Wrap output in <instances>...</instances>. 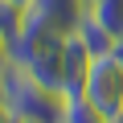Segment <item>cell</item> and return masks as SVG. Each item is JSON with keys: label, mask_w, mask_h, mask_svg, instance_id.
Masks as SVG:
<instances>
[{"label": "cell", "mask_w": 123, "mask_h": 123, "mask_svg": "<svg viewBox=\"0 0 123 123\" xmlns=\"http://www.w3.org/2000/svg\"><path fill=\"white\" fill-rule=\"evenodd\" d=\"M4 4H12V8H21V12H25V8L33 4V0H4Z\"/></svg>", "instance_id": "9"}, {"label": "cell", "mask_w": 123, "mask_h": 123, "mask_svg": "<svg viewBox=\"0 0 123 123\" xmlns=\"http://www.w3.org/2000/svg\"><path fill=\"white\" fill-rule=\"evenodd\" d=\"M0 107L12 119H45V123H62L66 111V90H53L41 78H33L21 66H8L0 74Z\"/></svg>", "instance_id": "1"}, {"label": "cell", "mask_w": 123, "mask_h": 123, "mask_svg": "<svg viewBox=\"0 0 123 123\" xmlns=\"http://www.w3.org/2000/svg\"><path fill=\"white\" fill-rule=\"evenodd\" d=\"M115 57H119V62H123V33H119V37H115Z\"/></svg>", "instance_id": "10"}, {"label": "cell", "mask_w": 123, "mask_h": 123, "mask_svg": "<svg viewBox=\"0 0 123 123\" xmlns=\"http://www.w3.org/2000/svg\"><path fill=\"white\" fill-rule=\"evenodd\" d=\"M17 123H45V119H17Z\"/></svg>", "instance_id": "12"}, {"label": "cell", "mask_w": 123, "mask_h": 123, "mask_svg": "<svg viewBox=\"0 0 123 123\" xmlns=\"http://www.w3.org/2000/svg\"><path fill=\"white\" fill-rule=\"evenodd\" d=\"M0 123H17V119H12V115H8L4 107H0Z\"/></svg>", "instance_id": "11"}, {"label": "cell", "mask_w": 123, "mask_h": 123, "mask_svg": "<svg viewBox=\"0 0 123 123\" xmlns=\"http://www.w3.org/2000/svg\"><path fill=\"white\" fill-rule=\"evenodd\" d=\"M86 12H90V17H94L111 37H119V33H123V0H94Z\"/></svg>", "instance_id": "6"}, {"label": "cell", "mask_w": 123, "mask_h": 123, "mask_svg": "<svg viewBox=\"0 0 123 123\" xmlns=\"http://www.w3.org/2000/svg\"><path fill=\"white\" fill-rule=\"evenodd\" d=\"M94 53L86 49V41L78 33H66V45H62V74H66V94H78L82 90V78L90 70Z\"/></svg>", "instance_id": "4"}, {"label": "cell", "mask_w": 123, "mask_h": 123, "mask_svg": "<svg viewBox=\"0 0 123 123\" xmlns=\"http://www.w3.org/2000/svg\"><path fill=\"white\" fill-rule=\"evenodd\" d=\"M8 45H12V37L4 33V25H0V74L12 66V49H8Z\"/></svg>", "instance_id": "8"}, {"label": "cell", "mask_w": 123, "mask_h": 123, "mask_svg": "<svg viewBox=\"0 0 123 123\" xmlns=\"http://www.w3.org/2000/svg\"><path fill=\"white\" fill-rule=\"evenodd\" d=\"M62 123H107L82 94H66V111H62Z\"/></svg>", "instance_id": "7"}, {"label": "cell", "mask_w": 123, "mask_h": 123, "mask_svg": "<svg viewBox=\"0 0 123 123\" xmlns=\"http://www.w3.org/2000/svg\"><path fill=\"white\" fill-rule=\"evenodd\" d=\"M90 4H94V0H86V8H90Z\"/></svg>", "instance_id": "14"}, {"label": "cell", "mask_w": 123, "mask_h": 123, "mask_svg": "<svg viewBox=\"0 0 123 123\" xmlns=\"http://www.w3.org/2000/svg\"><path fill=\"white\" fill-rule=\"evenodd\" d=\"M111 123H123V115H119V119H111Z\"/></svg>", "instance_id": "13"}, {"label": "cell", "mask_w": 123, "mask_h": 123, "mask_svg": "<svg viewBox=\"0 0 123 123\" xmlns=\"http://www.w3.org/2000/svg\"><path fill=\"white\" fill-rule=\"evenodd\" d=\"M74 33H78V37L86 41V49H90L94 57H103V53H115V37H111V33H107V29H103V25H98V21L90 17V12L82 17V25H78Z\"/></svg>", "instance_id": "5"}, {"label": "cell", "mask_w": 123, "mask_h": 123, "mask_svg": "<svg viewBox=\"0 0 123 123\" xmlns=\"http://www.w3.org/2000/svg\"><path fill=\"white\" fill-rule=\"evenodd\" d=\"M25 17L66 37V33H74V29L82 25V17H86V0H33V4L25 8Z\"/></svg>", "instance_id": "3"}, {"label": "cell", "mask_w": 123, "mask_h": 123, "mask_svg": "<svg viewBox=\"0 0 123 123\" xmlns=\"http://www.w3.org/2000/svg\"><path fill=\"white\" fill-rule=\"evenodd\" d=\"M107 123L123 115V62L115 53H103L90 62V70L82 78V90H78Z\"/></svg>", "instance_id": "2"}]
</instances>
